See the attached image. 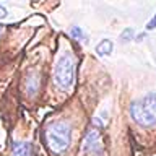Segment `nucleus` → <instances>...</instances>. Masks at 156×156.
<instances>
[{
	"instance_id": "12",
	"label": "nucleus",
	"mask_w": 156,
	"mask_h": 156,
	"mask_svg": "<svg viewBox=\"0 0 156 156\" xmlns=\"http://www.w3.org/2000/svg\"><path fill=\"white\" fill-rule=\"evenodd\" d=\"M3 28H5V24H2V23H0V34L3 33Z\"/></svg>"
},
{
	"instance_id": "10",
	"label": "nucleus",
	"mask_w": 156,
	"mask_h": 156,
	"mask_svg": "<svg viewBox=\"0 0 156 156\" xmlns=\"http://www.w3.org/2000/svg\"><path fill=\"white\" fill-rule=\"evenodd\" d=\"M7 10H5V7H2V5H0V20L2 18H7Z\"/></svg>"
},
{
	"instance_id": "2",
	"label": "nucleus",
	"mask_w": 156,
	"mask_h": 156,
	"mask_svg": "<svg viewBox=\"0 0 156 156\" xmlns=\"http://www.w3.org/2000/svg\"><path fill=\"white\" fill-rule=\"evenodd\" d=\"M46 141H47L51 151H54L57 154L63 153L70 146V141H72L70 125L67 122H62V120L49 124L46 129Z\"/></svg>"
},
{
	"instance_id": "9",
	"label": "nucleus",
	"mask_w": 156,
	"mask_h": 156,
	"mask_svg": "<svg viewBox=\"0 0 156 156\" xmlns=\"http://www.w3.org/2000/svg\"><path fill=\"white\" fill-rule=\"evenodd\" d=\"M154 28H156V13L153 15V18L148 21V24H146V29H148V31H151V29H154Z\"/></svg>"
},
{
	"instance_id": "8",
	"label": "nucleus",
	"mask_w": 156,
	"mask_h": 156,
	"mask_svg": "<svg viewBox=\"0 0 156 156\" xmlns=\"http://www.w3.org/2000/svg\"><path fill=\"white\" fill-rule=\"evenodd\" d=\"M70 36H72L73 39H76V41H83V39H85V34H83V31H81L80 26H72Z\"/></svg>"
},
{
	"instance_id": "11",
	"label": "nucleus",
	"mask_w": 156,
	"mask_h": 156,
	"mask_svg": "<svg viewBox=\"0 0 156 156\" xmlns=\"http://www.w3.org/2000/svg\"><path fill=\"white\" fill-rule=\"evenodd\" d=\"M145 36H146L145 33H141V34H138V36H136V41H143V39H145Z\"/></svg>"
},
{
	"instance_id": "4",
	"label": "nucleus",
	"mask_w": 156,
	"mask_h": 156,
	"mask_svg": "<svg viewBox=\"0 0 156 156\" xmlns=\"http://www.w3.org/2000/svg\"><path fill=\"white\" fill-rule=\"evenodd\" d=\"M83 148L90 156H104V145H102L101 132L98 129H90L86 132Z\"/></svg>"
},
{
	"instance_id": "3",
	"label": "nucleus",
	"mask_w": 156,
	"mask_h": 156,
	"mask_svg": "<svg viewBox=\"0 0 156 156\" xmlns=\"http://www.w3.org/2000/svg\"><path fill=\"white\" fill-rule=\"evenodd\" d=\"M75 78V62L70 54H63L54 68V81L60 90H68Z\"/></svg>"
},
{
	"instance_id": "1",
	"label": "nucleus",
	"mask_w": 156,
	"mask_h": 156,
	"mask_svg": "<svg viewBox=\"0 0 156 156\" xmlns=\"http://www.w3.org/2000/svg\"><path fill=\"white\" fill-rule=\"evenodd\" d=\"M130 115L138 125L151 127L156 124V93L151 91L130 104Z\"/></svg>"
},
{
	"instance_id": "6",
	"label": "nucleus",
	"mask_w": 156,
	"mask_h": 156,
	"mask_svg": "<svg viewBox=\"0 0 156 156\" xmlns=\"http://www.w3.org/2000/svg\"><path fill=\"white\" fill-rule=\"evenodd\" d=\"M112 51H114V42H112L111 39H102V41L96 46V52H98V55H101V57L111 55Z\"/></svg>"
},
{
	"instance_id": "7",
	"label": "nucleus",
	"mask_w": 156,
	"mask_h": 156,
	"mask_svg": "<svg viewBox=\"0 0 156 156\" xmlns=\"http://www.w3.org/2000/svg\"><path fill=\"white\" fill-rule=\"evenodd\" d=\"M133 37H135L133 29H132V28H125L124 31L120 33V37H119V39H120V42H122V44H127L129 41H132Z\"/></svg>"
},
{
	"instance_id": "5",
	"label": "nucleus",
	"mask_w": 156,
	"mask_h": 156,
	"mask_svg": "<svg viewBox=\"0 0 156 156\" xmlns=\"http://www.w3.org/2000/svg\"><path fill=\"white\" fill-rule=\"evenodd\" d=\"M12 153L13 156H31L33 146L28 141H15L12 145Z\"/></svg>"
}]
</instances>
